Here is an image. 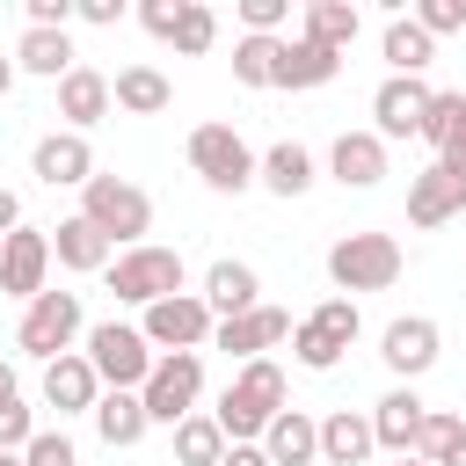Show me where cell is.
<instances>
[{
  "label": "cell",
  "mask_w": 466,
  "mask_h": 466,
  "mask_svg": "<svg viewBox=\"0 0 466 466\" xmlns=\"http://www.w3.org/2000/svg\"><path fill=\"white\" fill-rule=\"evenodd\" d=\"M51 255H58L73 277H95V269H109V233H95V226L73 211V218L51 226Z\"/></svg>",
  "instance_id": "obj_24"
},
{
  "label": "cell",
  "mask_w": 466,
  "mask_h": 466,
  "mask_svg": "<svg viewBox=\"0 0 466 466\" xmlns=\"http://www.w3.org/2000/svg\"><path fill=\"white\" fill-rule=\"evenodd\" d=\"M400 240L393 233H342L335 248H328V277H335V291H386L393 277H400Z\"/></svg>",
  "instance_id": "obj_3"
},
{
  "label": "cell",
  "mask_w": 466,
  "mask_h": 466,
  "mask_svg": "<svg viewBox=\"0 0 466 466\" xmlns=\"http://www.w3.org/2000/svg\"><path fill=\"white\" fill-rule=\"evenodd\" d=\"M7 400H22V393H15V364L0 357V408H7Z\"/></svg>",
  "instance_id": "obj_47"
},
{
  "label": "cell",
  "mask_w": 466,
  "mask_h": 466,
  "mask_svg": "<svg viewBox=\"0 0 466 466\" xmlns=\"http://www.w3.org/2000/svg\"><path fill=\"white\" fill-rule=\"evenodd\" d=\"M15 226H22V197H15V189H0V240H7Z\"/></svg>",
  "instance_id": "obj_46"
},
{
  "label": "cell",
  "mask_w": 466,
  "mask_h": 466,
  "mask_svg": "<svg viewBox=\"0 0 466 466\" xmlns=\"http://www.w3.org/2000/svg\"><path fill=\"white\" fill-rule=\"evenodd\" d=\"M400 466H430V459H400Z\"/></svg>",
  "instance_id": "obj_51"
},
{
  "label": "cell",
  "mask_w": 466,
  "mask_h": 466,
  "mask_svg": "<svg viewBox=\"0 0 466 466\" xmlns=\"http://www.w3.org/2000/svg\"><path fill=\"white\" fill-rule=\"evenodd\" d=\"M459 437H466V422H459V415H444V408H430V415H422V430H415V451H408V459H430V466H444Z\"/></svg>",
  "instance_id": "obj_34"
},
{
  "label": "cell",
  "mask_w": 466,
  "mask_h": 466,
  "mask_svg": "<svg viewBox=\"0 0 466 466\" xmlns=\"http://www.w3.org/2000/svg\"><path fill=\"white\" fill-rule=\"evenodd\" d=\"M29 437H36L29 400H7V408H0V451H29Z\"/></svg>",
  "instance_id": "obj_39"
},
{
  "label": "cell",
  "mask_w": 466,
  "mask_h": 466,
  "mask_svg": "<svg viewBox=\"0 0 466 466\" xmlns=\"http://www.w3.org/2000/svg\"><path fill=\"white\" fill-rule=\"evenodd\" d=\"M189 167H197L218 197H240V189L262 175V160L248 153V138H240L233 124H197V131H189Z\"/></svg>",
  "instance_id": "obj_6"
},
{
  "label": "cell",
  "mask_w": 466,
  "mask_h": 466,
  "mask_svg": "<svg viewBox=\"0 0 466 466\" xmlns=\"http://www.w3.org/2000/svg\"><path fill=\"white\" fill-rule=\"evenodd\" d=\"M29 167L51 189H87L95 182V146H87V131H44L36 153H29Z\"/></svg>",
  "instance_id": "obj_11"
},
{
  "label": "cell",
  "mask_w": 466,
  "mask_h": 466,
  "mask_svg": "<svg viewBox=\"0 0 466 466\" xmlns=\"http://www.w3.org/2000/svg\"><path fill=\"white\" fill-rule=\"evenodd\" d=\"M437 350H444V335H437V320H422V313L386 320V335H379V357H386L393 379H422V371L437 364Z\"/></svg>",
  "instance_id": "obj_12"
},
{
  "label": "cell",
  "mask_w": 466,
  "mask_h": 466,
  "mask_svg": "<svg viewBox=\"0 0 466 466\" xmlns=\"http://www.w3.org/2000/svg\"><path fill=\"white\" fill-rule=\"evenodd\" d=\"M116 109V95H109V73H95V66H73L66 80H58V116H66V131H87V124H102Z\"/></svg>",
  "instance_id": "obj_17"
},
{
  "label": "cell",
  "mask_w": 466,
  "mask_h": 466,
  "mask_svg": "<svg viewBox=\"0 0 466 466\" xmlns=\"http://www.w3.org/2000/svg\"><path fill=\"white\" fill-rule=\"evenodd\" d=\"M204 306H211L218 320H240V313L262 306V277H255L248 262H211V269H204Z\"/></svg>",
  "instance_id": "obj_19"
},
{
  "label": "cell",
  "mask_w": 466,
  "mask_h": 466,
  "mask_svg": "<svg viewBox=\"0 0 466 466\" xmlns=\"http://www.w3.org/2000/svg\"><path fill=\"white\" fill-rule=\"evenodd\" d=\"M44 277H51V233L44 226H15L0 240V291L7 299H44Z\"/></svg>",
  "instance_id": "obj_10"
},
{
  "label": "cell",
  "mask_w": 466,
  "mask_h": 466,
  "mask_svg": "<svg viewBox=\"0 0 466 466\" xmlns=\"http://www.w3.org/2000/svg\"><path fill=\"white\" fill-rule=\"evenodd\" d=\"M430 87L422 80H400V73H386L379 80V95H371V116H379V138H422V116H430Z\"/></svg>",
  "instance_id": "obj_13"
},
{
  "label": "cell",
  "mask_w": 466,
  "mask_h": 466,
  "mask_svg": "<svg viewBox=\"0 0 466 466\" xmlns=\"http://www.w3.org/2000/svg\"><path fill=\"white\" fill-rule=\"evenodd\" d=\"M291 15V0H240V22H248V36H277V22Z\"/></svg>",
  "instance_id": "obj_41"
},
{
  "label": "cell",
  "mask_w": 466,
  "mask_h": 466,
  "mask_svg": "<svg viewBox=\"0 0 466 466\" xmlns=\"http://www.w3.org/2000/svg\"><path fill=\"white\" fill-rule=\"evenodd\" d=\"M357 22H364V15H357L350 0H306V44H320V51H335V58L357 44Z\"/></svg>",
  "instance_id": "obj_29"
},
{
  "label": "cell",
  "mask_w": 466,
  "mask_h": 466,
  "mask_svg": "<svg viewBox=\"0 0 466 466\" xmlns=\"http://www.w3.org/2000/svg\"><path fill=\"white\" fill-rule=\"evenodd\" d=\"M80 15V0H29V29H66Z\"/></svg>",
  "instance_id": "obj_43"
},
{
  "label": "cell",
  "mask_w": 466,
  "mask_h": 466,
  "mask_svg": "<svg viewBox=\"0 0 466 466\" xmlns=\"http://www.w3.org/2000/svg\"><path fill=\"white\" fill-rule=\"evenodd\" d=\"M379 451V437H371V415H357V408H335V415H320V459L328 466H364Z\"/></svg>",
  "instance_id": "obj_23"
},
{
  "label": "cell",
  "mask_w": 466,
  "mask_h": 466,
  "mask_svg": "<svg viewBox=\"0 0 466 466\" xmlns=\"http://www.w3.org/2000/svg\"><path fill=\"white\" fill-rule=\"evenodd\" d=\"M218 466H269V451H262V444H226Z\"/></svg>",
  "instance_id": "obj_45"
},
{
  "label": "cell",
  "mask_w": 466,
  "mask_h": 466,
  "mask_svg": "<svg viewBox=\"0 0 466 466\" xmlns=\"http://www.w3.org/2000/svg\"><path fill=\"white\" fill-rule=\"evenodd\" d=\"M444 466H466V437H459V444H451V459H444Z\"/></svg>",
  "instance_id": "obj_49"
},
{
  "label": "cell",
  "mask_w": 466,
  "mask_h": 466,
  "mask_svg": "<svg viewBox=\"0 0 466 466\" xmlns=\"http://www.w3.org/2000/svg\"><path fill=\"white\" fill-rule=\"evenodd\" d=\"M138 335H146V342H153L160 357H175V350H204V342L218 335V313L204 306V291H175V299L146 306Z\"/></svg>",
  "instance_id": "obj_7"
},
{
  "label": "cell",
  "mask_w": 466,
  "mask_h": 466,
  "mask_svg": "<svg viewBox=\"0 0 466 466\" xmlns=\"http://www.w3.org/2000/svg\"><path fill=\"white\" fill-rule=\"evenodd\" d=\"M80 291H44V299H29L22 306V328H15V350H29V357H66L73 350V335H80Z\"/></svg>",
  "instance_id": "obj_9"
},
{
  "label": "cell",
  "mask_w": 466,
  "mask_h": 466,
  "mask_svg": "<svg viewBox=\"0 0 466 466\" xmlns=\"http://www.w3.org/2000/svg\"><path fill=\"white\" fill-rule=\"evenodd\" d=\"M211 44H218V15H211L204 0H189L182 22H175V51H182V58H204Z\"/></svg>",
  "instance_id": "obj_35"
},
{
  "label": "cell",
  "mask_w": 466,
  "mask_h": 466,
  "mask_svg": "<svg viewBox=\"0 0 466 466\" xmlns=\"http://www.w3.org/2000/svg\"><path fill=\"white\" fill-rule=\"evenodd\" d=\"M15 73L66 80V73H73V36H66V29H22V44H15Z\"/></svg>",
  "instance_id": "obj_27"
},
{
  "label": "cell",
  "mask_w": 466,
  "mask_h": 466,
  "mask_svg": "<svg viewBox=\"0 0 466 466\" xmlns=\"http://www.w3.org/2000/svg\"><path fill=\"white\" fill-rule=\"evenodd\" d=\"M95 400H102V379H95L87 350H66V357L44 364V408H58V415H95Z\"/></svg>",
  "instance_id": "obj_15"
},
{
  "label": "cell",
  "mask_w": 466,
  "mask_h": 466,
  "mask_svg": "<svg viewBox=\"0 0 466 466\" xmlns=\"http://www.w3.org/2000/svg\"><path fill=\"white\" fill-rule=\"evenodd\" d=\"M291 350H299V364H306V371H335V364H342V342H328L313 320H299V328H291Z\"/></svg>",
  "instance_id": "obj_37"
},
{
  "label": "cell",
  "mask_w": 466,
  "mask_h": 466,
  "mask_svg": "<svg viewBox=\"0 0 466 466\" xmlns=\"http://www.w3.org/2000/svg\"><path fill=\"white\" fill-rule=\"evenodd\" d=\"M422 146L437 153V167L466 175V95H437L422 116Z\"/></svg>",
  "instance_id": "obj_20"
},
{
  "label": "cell",
  "mask_w": 466,
  "mask_h": 466,
  "mask_svg": "<svg viewBox=\"0 0 466 466\" xmlns=\"http://www.w3.org/2000/svg\"><path fill=\"white\" fill-rule=\"evenodd\" d=\"M95 430H102L109 451H131V444L153 430V415H146L138 393H102V400H95Z\"/></svg>",
  "instance_id": "obj_26"
},
{
  "label": "cell",
  "mask_w": 466,
  "mask_h": 466,
  "mask_svg": "<svg viewBox=\"0 0 466 466\" xmlns=\"http://www.w3.org/2000/svg\"><path fill=\"white\" fill-rule=\"evenodd\" d=\"M277 342H291V313H284V306H255V313H240V320H218V335H211V350H226V357H240V364H255V357L277 350Z\"/></svg>",
  "instance_id": "obj_14"
},
{
  "label": "cell",
  "mask_w": 466,
  "mask_h": 466,
  "mask_svg": "<svg viewBox=\"0 0 466 466\" xmlns=\"http://www.w3.org/2000/svg\"><path fill=\"white\" fill-rule=\"evenodd\" d=\"M22 466H80V451H73V437H66V430H36V437H29V451H22Z\"/></svg>",
  "instance_id": "obj_38"
},
{
  "label": "cell",
  "mask_w": 466,
  "mask_h": 466,
  "mask_svg": "<svg viewBox=\"0 0 466 466\" xmlns=\"http://www.w3.org/2000/svg\"><path fill=\"white\" fill-rule=\"evenodd\" d=\"M328 167H335L342 189H379L386 182V138L379 131H342L335 153H328Z\"/></svg>",
  "instance_id": "obj_18"
},
{
  "label": "cell",
  "mask_w": 466,
  "mask_h": 466,
  "mask_svg": "<svg viewBox=\"0 0 466 466\" xmlns=\"http://www.w3.org/2000/svg\"><path fill=\"white\" fill-rule=\"evenodd\" d=\"M335 73H342V58L299 36V44H284V66H277V87H328Z\"/></svg>",
  "instance_id": "obj_31"
},
{
  "label": "cell",
  "mask_w": 466,
  "mask_h": 466,
  "mask_svg": "<svg viewBox=\"0 0 466 466\" xmlns=\"http://www.w3.org/2000/svg\"><path fill=\"white\" fill-rule=\"evenodd\" d=\"M0 466H22V451H0Z\"/></svg>",
  "instance_id": "obj_50"
},
{
  "label": "cell",
  "mask_w": 466,
  "mask_h": 466,
  "mask_svg": "<svg viewBox=\"0 0 466 466\" xmlns=\"http://www.w3.org/2000/svg\"><path fill=\"white\" fill-rule=\"evenodd\" d=\"M87 364H95V379H102V393H138L146 379H153V342L138 335V328H124V320H102V328H87Z\"/></svg>",
  "instance_id": "obj_5"
},
{
  "label": "cell",
  "mask_w": 466,
  "mask_h": 466,
  "mask_svg": "<svg viewBox=\"0 0 466 466\" xmlns=\"http://www.w3.org/2000/svg\"><path fill=\"white\" fill-rule=\"evenodd\" d=\"M175 459H182V466H218V459H226V430H218V415H189V422H175Z\"/></svg>",
  "instance_id": "obj_33"
},
{
  "label": "cell",
  "mask_w": 466,
  "mask_h": 466,
  "mask_svg": "<svg viewBox=\"0 0 466 466\" xmlns=\"http://www.w3.org/2000/svg\"><path fill=\"white\" fill-rule=\"evenodd\" d=\"M277 66H284V36H240L233 44V80L240 87H277Z\"/></svg>",
  "instance_id": "obj_32"
},
{
  "label": "cell",
  "mask_w": 466,
  "mask_h": 466,
  "mask_svg": "<svg viewBox=\"0 0 466 466\" xmlns=\"http://www.w3.org/2000/svg\"><path fill=\"white\" fill-rule=\"evenodd\" d=\"M182 277H189V269H182V248H153V240H146V248H124V255L109 262V291H116L124 306H138V313L160 306V299H175Z\"/></svg>",
  "instance_id": "obj_4"
},
{
  "label": "cell",
  "mask_w": 466,
  "mask_h": 466,
  "mask_svg": "<svg viewBox=\"0 0 466 466\" xmlns=\"http://www.w3.org/2000/svg\"><path fill=\"white\" fill-rule=\"evenodd\" d=\"M422 415H430V408L415 400V386H393V393L371 408V437H379V451H400V459H408V451H415Z\"/></svg>",
  "instance_id": "obj_21"
},
{
  "label": "cell",
  "mask_w": 466,
  "mask_h": 466,
  "mask_svg": "<svg viewBox=\"0 0 466 466\" xmlns=\"http://www.w3.org/2000/svg\"><path fill=\"white\" fill-rule=\"evenodd\" d=\"M269 197H306L313 189V153L299 146V138H277L269 153H262V175H255Z\"/></svg>",
  "instance_id": "obj_25"
},
{
  "label": "cell",
  "mask_w": 466,
  "mask_h": 466,
  "mask_svg": "<svg viewBox=\"0 0 466 466\" xmlns=\"http://www.w3.org/2000/svg\"><path fill=\"white\" fill-rule=\"evenodd\" d=\"M437 58V36L408 15V22H386V66L400 73V80H422V66Z\"/></svg>",
  "instance_id": "obj_30"
},
{
  "label": "cell",
  "mask_w": 466,
  "mask_h": 466,
  "mask_svg": "<svg viewBox=\"0 0 466 466\" xmlns=\"http://www.w3.org/2000/svg\"><path fill=\"white\" fill-rule=\"evenodd\" d=\"M459 211H466V175H451V167L430 160V167L408 182V226L430 233V226H444V218H459Z\"/></svg>",
  "instance_id": "obj_16"
},
{
  "label": "cell",
  "mask_w": 466,
  "mask_h": 466,
  "mask_svg": "<svg viewBox=\"0 0 466 466\" xmlns=\"http://www.w3.org/2000/svg\"><path fill=\"white\" fill-rule=\"evenodd\" d=\"M116 15H124V0H80V22H95V29H116Z\"/></svg>",
  "instance_id": "obj_44"
},
{
  "label": "cell",
  "mask_w": 466,
  "mask_h": 466,
  "mask_svg": "<svg viewBox=\"0 0 466 466\" xmlns=\"http://www.w3.org/2000/svg\"><path fill=\"white\" fill-rule=\"evenodd\" d=\"M415 22H422L430 36H451V29H466V0H422Z\"/></svg>",
  "instance_id": "obj_40"
},
{
  "label": "cell",
  "mask_w": 466,
  "mask_h": 466,
  "mask_svg": "<svg viewBox=\"0 0 466 466\" xmlns=\"http://www.w3.org/2000/svg\"><path fill=\"white\" fill-rule=\"evenodd\" d=\"M138 400H146V415L153 422H189L197 415V400H204V357L197 350H175V357H160L153 364V379L138 386Z\"/></svg>",
  "instance_id": "obj_8"
},
{
  "label": "cell",
  "mask_w": 466,
  "mask_h": 466,
  "mask_svg": "<svg viewBox=\"0 0 466 466\" xmlns=\"http://www.w3.org/2000/svg\"><path fill=\"white\" fill-rule=\"evenodd\" d=\"M218 430H226V444H262V430L284 415V371L269 364V357H255V364H240L233 371V386L218 393Z\"/></svg>",
  "instance_id": "obj_1"
},
{
  "label": "cell",
  "mask_w": 466,
  "mask_h": 466,
  "mask_svg": "<svg viewBox=\"0 0 466 466\" xmlns=\"http://www.w3.org/2000/svg\"><path fill=\"white\" fill-rule=\"evenodd\" d=\"M182 7H189V0H146V7H138V22H146L153 36H167V44H175V22H182Z\"/></svg>",
  "instance_id": "obj_42"
},
{
  "label": "cell",
  "mask_w": 466,
  "mask_h": 466,
  "mask_svg": "<svg viewBox=\"0 0 466 466\" xmlns=\"http://www.w3.org/2000/svg\"><path fill=\"white\" fill-rule=\"evenodd\" d=\"M109 95H116V109H131V116H160V109L175 102V87H167L160 66H124V73L109 80Z\"/></svg>",
  "instance_id": "obj_28"
},
{
  "label": "cell",
  "mask_w": 466,
  "mask_h": 466,
  "mask_svg": "<svg viewBox=\"0 0 466 466\" xmlns=\"http://www.w3.org/2000/svg\"><path fill=\"white\" fill-rule=\"evenodd\" d=\"M7 87H15V58H0V102H7Z\"/></svg>",
  "instance_id": "obj_48"
},
{
  "label": "cell",
  "mask_w": 466,
  "mask_h": 466,
  "mask_svg": "<svg viewBox=\"0 0 466 466\" xmlns=\"http://www.w3.org/2000/svg\"><path fill=\"white\" fill-rule=\"evenodd\" d=\"M306 320H313V328H320L328 342H342V350L357 342V299H320V306H313Z\"/></svg>",
  "instance_id": "obj_36"
},
{
  "label": "cell",
  "mask_w": 466,
  "mask_h": 466,
  "mask_svg": "<svg viewBox=\"0 0 466 466\" xmlns=\"http://www.w3.org/2000/svg\"><path fill=\"white\" fill-rule=\"evenodd\" d=\"M80 218H87L95 233H109V248H146V233H153V197H146L138 182H124V175H95V182L80 189Z\"/></svg>",
  "instance_id": "obj_2"
},
{
  "label": "cell",
  "mask_w": 466,
  "mask_h": 466,
  "mask_svg": "<svg viewBox=\"0 0 466 466\" xmlns=\"http://www.w3.org/2000/svg\"><path fill=\"white\" fill-rule=\"evenodd\" d=\"M262 451H269V466H313V459H320V422H313L306 408H284V415L262 430Z\"/></svg>",
  "instance_id": "obj_22"
}]
</instances>
